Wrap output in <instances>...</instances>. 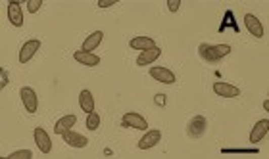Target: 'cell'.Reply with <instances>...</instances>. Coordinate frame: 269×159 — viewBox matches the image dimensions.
<instances>
[{
    "instance_id": "6da1fadb",
    "label": "cell",
    "mask_w": 269,
    "mask_h": 159,
    "mask_svg": "<svg viewBox=\"0 0 269 159\" xmlns=\"http://www.w3.org/2000/svg\"><path fill=\"white\" fill-rule=\"evenodd\" d=\"M198 54H200L202 60H206V62H219L223 60L225 56H229L231 54V46L229 44H200L198 48Z\"/></svg>"
},
{
    "instance_id": "7a4b0ae2",
    "label": "cell",
    "mask_w": 269,
    "mask_h": 159,
    "mask_svg": "<svg viewBox=\"0 0 269 159\" xmlns=\"http://www.w3.org/2000/svg\"><path fill=\"white\" fill-rule=\"evenodd\" d=\"M19 96H21V102L25 105L27 113H37L38 100H37V94H35V90H33L31 86H23V88L19 90Z\"/></svg>"
},
{
    "instance_id": "3957f363",
    "label": "cell",
    "mask_w": 269,
    "mask_h": 159,
    "mask_svg": "<svg viewBox=\"0 0 269 159\" xmlns=\"http://www.w3.org/2000/svg\"><path fill=\"white\" fill-rule=\"evenodd\" d=\"M121 127H131V129L146 131V129H148V123H146V119H144L143 115H139V113H134V112H127L123 115Z\"/></svg>"
},
{
    "instance_id": "277c9868",
    "label": "cell",
    "mask_w": 269,
    "mask_h": 159,
    "mask_svg": "<svg viewBox=\"0 0 269 159\" xmlns=\"http://www.w3.org/2000/svg\"><path fill=\"white\" fill-rule=\"evenodd\" d=\"M213 92L223 98H237L240 96V88L235 84L225 83V81H217V83H213Z\"/></svg>"
},
{
    "instance_id": "5b68a950",
    "label": "cell",
    "mask_w": 269,
    "mask_h": 159,
    "mask_svg": "<svg viewBox=\"0 0 269 159\" xmlns=\"http://www.w3.org/2000/svg\"><path fill=\"white\" fill-rule=\"evenodd\" d=\"M150 77L156 79L158 83L163 84H173L177 79H175V73L169 71L167 67H150Z\"/></svg>"
},
{
    "instance_id": "8992f818",
    "label": "cell",
    "mask_w": 269,
    "mask_h": 159,
    "mask_svg": "<svg viewBox=\"0 0 269 159\" xmlns=\"http://www.w3.org/2000/svg\"><path fill=\"white\" fill-rule=\"evenodd\" d=\"M206 127H208V121H206V117L204 115H196V117H192V121L189 123V134H191L192 138H200L202 134L206 132Z\"/></svg>"
},
{
    "instance_id": "52a82bcc",
    "label": "cell",
    "mask_w": 269,
    "mask_h": 159,
    "mask_svg": "<svg viewBox=\"0 0 269 159\" xmlns=\"http://www.w3.org/2000/svg\"><path fill=\"white\" fill-rule=\"evenodd\" d=\"M38 48H40V40H37V38L27 40V42L21 46V50H19V62H21V64H27L29 60L37 54Z\"/></svg>"
},
{
    "instance_id": "ba28073f",
    "label": "cell",
    "mask_w": 269,
    "mask_h": 159,
    "mask_svg": "<svg viewBox=\"0 0 269 159\" xmlns=\"http://www.w3.org/2000/svg\"><path fill=\"white\" fill-rule=\"evenodd\" d=\"M244 25H246V29H248V33L252 35V37L256 38H261L263 37V27H261V21H259L254 14H246L244 16Z\"/></svg>"
},
{
    "instance_id": "9c48e42d",
    "label": "cell",
    "mask_w": 269,
    "mask_h": 159,
    "mask_svg": "<svg viewBox=\"0 0 269 159\" xmlns=\"http://www.w3.org/2000/svg\"><path fill=\"white\" fill-rule=\"evenodd\" d=\"M162 56V50L158 46H154V48H150V50H143L141 52V56L137 58V66H152L154 62L158 60V58Z\"/></svg>"
},
{
    "instance_id": "30bf717a",
    "label": "cell",
    "mask_w": 269,
    "mask_h": 159,
    "mask_svg": "<svg viewBox=\"0 0 269 159\" xmlns=\"http://www.w3.org/2000/svg\"><path fill=\"white\" fill-rule=\"evenodd\" d=\"M35 142H37V148L42 151V153H50V150H52V142H50V136L47 134L44 129H40V127L35 129Z\"/></svg>"
},
{
    "instance_id": "8fae6325",
    "label": "cell",
    "mask_w": 269,
    "mask_h": 159,
    "mask_svg": "<svg viewBox=\"0 0 269 159\" xmlns=\"http://www.w3.org/2000/svg\"><path fill=\"white\" fill-rule=\"evenodd\" d=\"M77 123V117L75 115H64L62 119H58L56 125H54V132L60 134V136H64L67 131H71L73 127H75Z\"/></svg>"
},
{
    "instance_id": "7c38bea8",
    "label": "cell",
    "mask_w": 269,
    "mask_h": 159,
    "mask_svg": "<svg viewBox=\"0 0 269 159\" xmlns=\"http://www.w3.org/2000/svg\"><path fill=\"white\" fill-rule=\"evenodd\" d=\"M8 19L14 27H21L23 25V12L19 2H10L8 4Z\"/></svg>"
},
{
    "instance_id": "4fadbf2b",
    "label": "cell",
    "mask_w": 269,
    "mask_h": 159,
    "mask_svg": "<svg viewBox=\"0 0 269 159\" xmlns=\"http://www.w3.org/2000/svg\"><path fill=\"white\" fill-rule=\"evenodd\" d=\"M269 131V121L267 119H261V121H258L256 125H254V129H252V132H250V142L252 144H258L265 134H267Z\"/></svg>"
},
{
    "instance_id": "5bb4252c",
    "label": "cell",
    "mask_w": 269,
    "mask_h": 159,
    "mask_svg": "<svg viewBox=\"0 0 269 159\" xmlns=\"http://www.w3.org/2000/svg\"><path fill=\"white\" fill-rule=\"evenodd\" d=\"M64 142H66L67 146H71V148H85L86 144H88V140H86L85 136L75 132L73 129L64 134Z\"/></svg>"
},
{
    "instance_id": "9a60e30c",
    "label": "cell",
    "mask_w": 269,
    "mask_h": 159,
    "mask_svg": "<svg viewBox=\"0 0 269 159\" xmlns=\"http://www.w3.org/2000/svg\"><path fill=\"white\" fill-rule=\"evenodd\" d=\"M160 140H162V132L150 131V132H146L143 138L139 140V148H141V150H150V148H154Z\"/></svg>"
},
{
    "instance_id": "2e32d148",
    "label": "cell",
    "mask_w": 269,
    "mask_h": 159,
    "mask_svg": "<svg viewBox=\"0 0 269 159\" xmlns=\"http://www.w3.org/2000/svg\"><path fill=\"white\" fill-rule=\"evenodd\" d=\"M73 60L79 62V64H83V66H88V67H95L100 64V58L93 54V52H83V50H79L73 54Z\"/></svg>"
},
{
    "instance_id": "e0dca14e",
    "label": "cell",
    "mask_w": 269,
    "mask_h": 159,
    "mask_svg": "<svg viewBox=\"0 0 269 159\" xmlns=\"http://www.w3.org/2000/svg\"><path fill=\"white\" fill-rule=\"evenodd\" d=\"M102 38H104V33L102 31H95L93 35H88V37L85 38V42H83V52H93L100 42H102Z\"/></svg>"
},
{
    "instance_id": "ac0fdd59",
    "label": "cell",
    "mask_w": 269,
    "mask_h": 159,
    "mask_svg": "<svg viewBox=\"0 0 269 159\" xmlns=\"http://www.w3.org/2000/svg\"><path fill=\"white\" fill-rule=\"evenodd\" d=\"M79 103H81V110L88 115L91 112H95V98H93V94H91V90H81V94H79Z\"/></svg>"
},
{
    "instance_id": "d6986e66",
    "label": "cell",
    "mask_w": 269,
    "mask_h": 159,
    "mask_svg": "<svg viewBox=\"0 0 269 159\" xmlns=\"http://www.w3.org/2000/svg\"><path fill=\"white\" fill-rule=\"evenodd\" d=\"M129 44H131V48H134V50H150V48L156 46L150 37H134Z\"/></svg>"
},
{
    "instance_id": "ffe728a7",
    "label": "cell",
    "mask_w": 269,
    "mask_h": 159,
    "mask_svg": "<svg viewBox=\"0 0 269 159\" xmlns=\"http://www.w3.org/2000/svg\"><path fill=\"white\" fill-rule=\"evenodd\" d=\"M100 127V115L96 112H91L86 115V129L88 131H96Z\"/></svg>"
},
{
    "instance_id": "44dd1931",
    "label": "cell",
    "mask_w": 269,
    "mask_h": 159,
    "mask_svg": "<svg viewBox=\"0 0 269 159\" xmlns=\"http://www.w3.org/2000/svg\"><path fill=\"white\" fill-rule=\"evenodd\" d=\"M8 157L10 159H29V157H33V153L29 150H19V151H12Z\"/></svg>"
},
{
    "instance_id": "7402d4cb",
    "label": "cell",
    "mask_w": 269,
    "mask_h": 159,
    "mask_svg": "<svg viewBox=\"0 0 269 159\" xmlns=\"http://www.w3.org/2000/svg\"><path fill=\"white\" fill-rule=\"evenodd\" d=\"M40 6H42V0H29V2H27V12H29V14H35V12H38V10H40Z\"/></svg>"
},
{
    "instance_id": "603a6c76",
    "label": "cell",
    "mask_w": 269,
    "mask_h": 159,
    "mask_svg": "<svg viewBox=\"0 0 269 159\" xmlns=\"http://www.w3.org/2000/svg\"><path fill=\"white\" fill-rule=\"evenodd\" d=\"M165 4H167V8H169V12H173V14H175V12L179 10V6H181V0H167Z\"/></svg>"
},
{
    "instance_id": "cb8c5ba5",
    "label": "cell",
    "mask_w": 269,
    "mask_h": 159,
    "mask_svg": "<svg viewBox=\"0 0 269 159\" xmlns=\"http://www.w3.org/2000/svg\"><path fill=\"white\" fill-rule=\"evenodd\" d=\"M8 71L6 69H0V88H4L6 84H8Z\"/></svg>"
},
{
    "instance_id": "d4e9b609",
    "label": "cell",
    "mask_w": 269,
    "mask_h": 159,
    "mask_svg": "<svg viewBox=\"0 0 269 159\" xmlns=\"http://www.w3.org/2000/svg\"><path fill=\"white\" fill-rule=\"evenodd\" d=\"M114 4H117V0H98V6L100 8H110Z\"/></svg>"
},
{
    "instance_id": "484cf974",
    "label": "cell",
    "mask_w": 269,
    "mask_h": 159,
    "mask_svg": "<svg viewBox=\"0 0 269 159\" xmlns=\"http://www.w3.org/2000/svg\"><path fill=\"white\" fill-rule=\"evenodd\" d=\"M156 103H158V105H162V103H163V94H158V96H156Z\"/></svg>"
}]
</instances>
